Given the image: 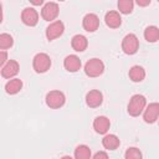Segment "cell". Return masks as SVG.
Masks as SVG:
<instances>
[{
	"instance_id": "1",
	"label": "cell",
	"mask_w": 159,
	"mask_h": 159,
	"mask_svg": "<svg viewBox=\"0 0 159 159\" xmlns=\"http://www.w3.org/2000/svg\"><path fill=\"white\" fill-rule=\"evenodd\" d=\"M147 106V99L143 94H133L128 103V113L132 117H138Z\"/></svg>"
},
{
	"instance_id": "2",
	"label": "cell",
	"mask_w": 159,
	"mask_h": 159,
	"mask_svg": "<svg viewBox=\"0 0 159 159\" xmlns=\"http://www.w3.org/2000/svg\"><path fill=\"white\" fill-rule=\"evenodd\" d=\"M32 67H34L35 72H37V73L46 72L51 67V58H50V56L47 53H45V52L36 53L34 60H32Z\"/></svg>"
},
{
	"instance_id": "3",
	"label": "cell",
	"mask_w": 159,
	"mask_h": 159,
	"mask_svg": "<svg viewBox=\"0 0 159 159\" xmlns=\"http://www.w3.org/2000/svg\"><path fill=\"white\" fill-rule=\"evenodd\" d=\"M104 71V63L99 58H91L84 65V73L88 77H98Z\"/></svg>"
},
{
	"instance_id": "4",
	"label": "cell",
	"mask_w": 159,
	"mask_h": 159,
	"mask_svg": "<svg viewBox=\"0 0 159 159\" xmlns=\"http://www.w3.org/2000/svg\"><path fill=\"white\" fill-rule=\"evenodd\" d=\"M46 104L50 107V108H53V109H57V108H61L65 102H66V97L63 94V92L61 91H50L47 94H46Z\"/></svg>"
},
{
	"instance_id": "5",
	"label": "cell",
	"mask_w": 159,
	"mask_h": 159,
	"mask_svg": "<svg viewBox=\"0 0 159 159\" xmlns=\"http://www.w3.org/2000/svg\"><path fill=\"white\" fill-rule=\"evenodd\" d=\"M139 48V40L134 34H128L122 40V50L127 55H134Z\"/></svg>"
},
{
	"instance_id": "6",
	"label": "cell",
	"mask_w": 159,
	"mask_h": 159,
	"mask_svg": "<svg viewBox=\"0 0 159 159\" xmlns=\"http://www.w3.org/2000/svg\"><path fill=\"white\" fill-rule=\"evenodd\" d=\"M65 31V25L61 20L52 21L47 27H46V37L48 41H52L57 37H60Z\"/></svg>"
},
{
	"instance_id": "7",
	"label": "cell",
	"mask_w": 159,
	"mask_h": 159,
	"mask_svg": "<svg viewBox=\"0 0 159 159\" xmlns=\"http://www.w3.org/2000/svg\"><path fill=\"white\" fill-rule=\"evenodd\" d=\"M58 12H60V7L56 2L53 1H48L46 2L42 9H41V16L43 20L46 21H52L55 20L57 16H58Z\"/></svg>"
},
{
	"instance_id": "8",
	"label": "cell",
	"mask_w": 159,
	"mask_h": 159,
	"mask_svg": "<svg viewBox=\"0 0 159 159\" xmlns=\"http://www.w3.org/2000/svg\"><path fill=\"white\" fill-rule=\"evenodd\" d=\"M158 118H159V103L158 102L149 103L144 109V114H143L144 122L152 124V123L157 122Z\"/></svg>"
},
{
	"instance_id": "9",
	"label": "cell",
	"mask_w": 159,
	"mask_h": 159,
	"mask_svg": "<svg viewBox=\"0 0 159 159\" xmlns=\"http://www.w3.org/2000/svg\"><path fill=\"white\" fill-rule=\"evenodd\" d=\"M21 20L27 26H35L39 22V14L34 7H25L21 12Z\"/></svg>"
},
{
	"instance_id": "10",
	"label": "cell",
	"mask_w": 159,
	"mask_h": 159,
	"mask_svg": "<svg viewBox=\"0 0 159 159\" xmlns=\"http://www.w3.org/2000/svg\"><path fill=\"white\" fill-rule=\"evenodd\" d=\"M82 26H83V29L86 31L94 32L99 27V19H98V16L96 14H92V12L84 15V17L82 20Z\"/></svg>"
},
{
	"instance_id": "11",
	"label": "cell",
	"mask_w": 159,
	"mask_h": 159,
	"mask_svg": "<svg viewBox=\"0 0 159 159\" xmlns=\"http://www.w3.org/2000/svg\"><path fill=\"white\" fill-rule=\"evenodd\" d=\"M19 70H20V66H19L17 61L9 60L7 63L1 67V76L4 78H12L19 73Z\"/></svg>"
},
{
	"instance_id": "12",
	"label": "cell",
	"mask_w": 159,
	"mask_h": 159,
	"mask_svg": "<svg viewBox=\"0 0 159 159\" xmlns=\"http://www.w3.org/2000/svg\"><path fill=\"white\" fill-rule=\"evenodd\" d=\"M103 102V94L98 89H92L86 94V103L91 108L99 107Z\"/></svg>"
},
{
	"instance_id": "13",
	"label": "cell",
	"mask_w": 159,
	"mask_h": 159,
	"mask_svg": "<svg viewBox=\"0 0 159 159\" xmlns=\"http://www.w3.org/2000/svg\"><path fill=\"white\" fill-rule=\"evenodd\" d=\"M111 127V120L104 116H98L93 120V129L98 134H106Z\"/></svg>"
},
{
	"instance_id": "14",
	"label": "cell",
	"mask_w": 159,
	"mask_h": 159,
	"mask_svg": "<svg viewBox=\"0 0 159 159\" xmlns=\"http://www.w3.org/2000/svg\"><path fill=\"white\" fill-rule=\"evenodd\" d=\"M63 66L68 72H77L81 68L82 63L80 57H77L76 55H68L63 60Z\"/></svg>"
},
{
	"instance_id": "15",
	"label": "cell",
	"mask_w": 159,
	"mask_h": 159,
	"mask_svg": "<svg viewBox=\"0 0 159 159\" xmlns=\"http://www.w3.org/2000/svg\"><path fill=\"white\" fill-rule=\"evenodd\" d=\"M104 21H106V25L111 29H117L122 24V17H120V14L118 11H108L106 15H104Z\"/></svg>"
},
{
	"instance_id": "16",
	"label": "cell",
	"mask_w": 159,
	"mask_h": 159,
	"mask_svg": "<svg viewBox=\"0 0 159 159\" xmlns=\"http://www.w3.org/2000/svg\"><path fill=\"white\" fill-rule=\"evenodd\" d=\"M71 46H72V48H73L75 51L82 52V51H84V50L87 48L88 41H87L86 36L77 34V35H75V36L72 37V40H71Z\"/></svg>"
},
{
	"instance_id": "17",
	"label": "cell",
	"mask_w": 159,
	"mask_h": 159,
	"mask_svg": "<svg viewBox=\"0 0 159 159\" xmlns=\"http://www.w3.org/2000/svg\"><path fill=\"white\" fill-rule=\"evenodd\" d=\"M102 144L108 150H116L119 147L120 140L116 134H106L102 139Z\"/></svg>"
},
{
	"instance_id": "18",
	"label": "cell",
	"mask_w": 159,
	"mask_h": 159,
	"mask_svg": "<svg viewBox=\"0 0 159 159\" xmlns=\"http://www.w3.org/2000/svg\"><path fill=\"white\" fill-rule=\"evenodd\" d=\"M129 78L133 81V82H142L144 78H145V71L142 66H133L130 70H129Z\"/></svg>"
},
{
	"instance_id": "19",
	"label": "cell",
	"mask_w": 159,
	"mask_h": 159,
	"mask_svg": "<svg viewBox=\"0 0 159 159\" xmlns=\"http://www.w3.org/2000/svg\"><path fill=\"white\" fill-rule=\"evenodd\" d=\"M22 88V81L20 78H12L5 84V91L9 94H16Z\"/></svg>"
},
{
	"instance_id": "20",
	"label": "cell",
	"mask_w": 159,
	"mask_h": 159,
	"mask_svg": "<svg viewBox=\"0 0 159 159\" xmlns=\"http://www.w3.org/2000/svg\"><path fill=\"white\" fill-rule=\"evenodd\" d=\"M75 159H91V149L86 144H80L75 149Z\"/></svg>"
},
{
	"instance_id": "21",
	"label": "cell",
	"mask_w": 159,
	"mask_h": 159,
	"mask_svg": "<svg viewBox=\"0 0 159 159\" xmlns=\"http://www.w3.org/2000/svg\"><path fill=\"white\" fill-rule=\"evenodd\" d=\"M144 39L148 42H157L159 40V29L157 26H148L144 30Z\"/></svg>"
},
{
	"instance_id": "22",
	"label": "cell",
	"mask_w": 159,
	"mask_h": 159,
	"mask_svg": "<svg viewBox=\"0 0 159 159\" xmlns=\"http://www.w3.org/2000/svg\"><path fill=\"white\" fill-rule=\"evenodd\" d=\"M118 10L122 14H130L133 11L134 2L132 0H119L118 1Z\"/></svg>"
},
{
	"instance_id": "23",
	"label": "cell",
	"mask_w": 159,
	"mask_h": 159,
	"mask_svg": "<svg viewBox=\"0 0 159 159\" xmlns=\"http://www.w3.org/2000/svg\"><path fill=\"white\" fill-rule=\"evenodd\" d=\"M12 43H14V39H12L11 35L5 34V32L0 35V48H1V51H5L6 48H10L12 46Z\"/></svg>"
},
{
	"instance_id": "24",
	"label": "cell",
	"mask_w": 159,
	"mask_h": 159,
	"mask_svg": "<svg viewBox=\"0 0 159 159\" xmlns=\"http://www.w3.org/2000/svg\"><path fill=\"white\" fill-rule=\"evenodd\" d=\"M124 159H143L142 152L135 148V147H130L125 150L124 153Z\"/></svg>"
},
{
	"instance_id": "25",
	"label": "cell",
	"mask_w": 159,
	"mask_h": 159,
	"mask_svg": "<svg viewBox=\"0 0 159 159\" xmlns=\"http://www.w3.org/2000/svg\"><path fill=\"white\" fill-rule=\"evenodd\" d=\"M91 159H108V154L106 152L101 150V152H97Z\"/></svg>"
},
{
	"instance_id": "26",
	"label": "cell",
	"mask_w": 159,
	"mask_h": 159,
	"mask_svg": "<svg viewBox=\"0 0 159 159\" xmlns=\"http://www.w3.org/2000/svg\"><path fill=\"white\" fill-rule=\"evenodd\" d=\"M7 63V53L6 51H1L0 52V66H5Z\"/></svg>"
},
{
	"instance_id": "27",
	"label": "cell",
	"mask_w": 159,
	"mask_h": 159,
	"mask_svg": "<svg viewBox=\"0 0 159 159\" xmlns=\"http://www.w3.org/2000/svg\"><path fill=\"white\" fill-rule=\"evenodd\" d=\"M137 4L139 6H147L150 4V0H137Z\"/></svg>"
},
{
	"instance_id": "28",
	"label": "cell",
	"mask_w": 159,
	"mask_h": 159,
	"mask_svg": "<svg viewBox=\"0 0 159 159\" xmlns=\"http://www.w3.org/2000/svg\"><path fill=\"white\" fill-rule=\"evenodd\" d=\"M31 2H32L34 5H42V4H43L42 0H31Z\"/></svg>"
},
{
	"instance_id": "29",
	"label": "cell",
	"mask_w": 159,
	"mask_h": 159,
	"mask_svg": "<svg viewBox=\"0 0 159 159\" xmlns=\"http://www.w3.org/2000/svg\"><path fill=\"white\" fill-rule=\"evenodd\" d=\"M61 159H73V158H72V157H70V155H63Z\"/></svg>"
}]
</instances>
